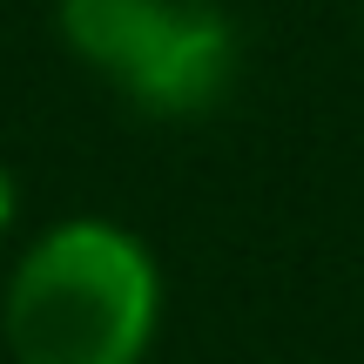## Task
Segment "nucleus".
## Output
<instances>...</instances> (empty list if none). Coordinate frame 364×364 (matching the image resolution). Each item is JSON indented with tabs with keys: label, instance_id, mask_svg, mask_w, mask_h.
<instances>
[{
	"label": "nucleus",
	"instance_id": "1",
	"mask_svg": "<svg viewBox=\"0 0 364 364\" xmlns=\"http://www.w3.org/2000/svg\"><path fill=\"white\" fill-rule=\"evenodd\" d=\"M162 317V277L122 223H54L7 277L0 338L14 364H142Z\"/></svg>",
	"mask_w": 364,
	"mask_h": 364
},
{
	"label": "nucleus",
	"instance_id": "2",
	"mask_svg": "<svg viewBox=\"0 0 364 364\" xmlns=\"http://www.w3.org/2000/svg\"><path fill=\"white\" fill-rule=\"evenodd\" d=\"M61 41L142 115L189 122L236 81V21L209 0H61Z\"/></svg>",
	"mask_w": 364,
	"mask_h": 364
},
{
	"label": "nucleus",
	"instance_id": "3",
	"mask_svg": "<svg viewBox=\"0 0 364 364\" xmlns=\"http://www.w3.org/2000/svg\"><path fill=\"white\" fill-rule=\"evenodd\" d=\"M7 223H14V176L0 169V230H7Z\"/></svg>",
	"mask_w": 364,
	"mask_h": 364
}]
</instances>
